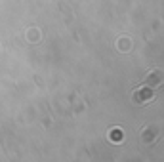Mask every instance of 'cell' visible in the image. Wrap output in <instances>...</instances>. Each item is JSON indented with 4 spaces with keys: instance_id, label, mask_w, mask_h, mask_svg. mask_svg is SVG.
<instances>
[{
    "instance_id": "2",
    "label": "cell",
    "mask_w": 164,
    "mask_h": 162,
    "mask_svg": "<svg viewBox=\"0 0 164 162\" xmlns=\"http://www.w3.org/2000/svg\"><path fill=\"white\" fill-rule=\"evenodd\" d=\"M141 97H143V99H151V92H143V94H138V95H136V99H141Z\"/></svg>"
},
{
    "instance_id": "1",
    "label": "cell",
    "mask_w": 164,
    "mask_h": 162,
    "mask_svg": "<svg viewBox=\"0 0 164 162\" xmlns=\"http://www.w3.org/2000/svg\"><path fill=\"white\" fill-rule=\"evenodd\" d=\"M111 139H114V141H120V139H122L120 130H114V132H111Z\"/></svg>"
}]
</instances>
